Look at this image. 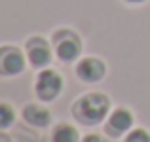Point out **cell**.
<instances>
[{
    "label": "cell",
    "instance_id": "1",
    "mask_svg": "<svg viewBox=\"0 0 150 142\" xmlns=\"http://www.w3.org/2000/svg\"><path fill=\"white\" fill-rule=\"evenodd\" d=\"M110 98L105 93H86L72 104V116L82 125H99L106 120Z\"/></svg>",
    "mask_w": 150,
    "mask_h": 142
},
{
    "label": "cell",
    "instance_id": "2",
    "mask_svg": "<svg viewBox=\"0 0 150 142\" xmlns=\"http://www.w3.org/2000/svg\"><path fill=\"white\" fill-rule=\"evenodd\" d=\"M63 85H65V82L57 70L42 68L36 76V82H34V93L42 102H51L61 95Z\"/></svg>",
    "mask_w": 150,
    "mask_h": 142
},
{
    "label": "cell",
    "instance_id": "3",
    "mask_svg": "<svg viewBox=\"0 0 150 142\" xmlns=\"http://www.w3.org/2000/svg\"><path fill=\"white\" fill-rule=\"evenodd\" d=\"M53 46H55V55L63 63H72L80 57L82 53V42L72 30L63 29L55 32L53 36Z\"/></svg>",
    "mask_w": 150,
    "mask_h": 142
},
{
    "label": "cell",
    "instance_id": "4",
    "mask_svg": "<svg viewBox=\"0 0 150 142\" xmlns=\"http://www.w3.org/2000/svg\"><path fill=\"white\" fill-rule=\"evenodd\" d=\"M27 55L15 46H2L0 47V76L13 78L25 70Z\"/></svg>",
    "mask_w": 150,
    "mask_h": 142
},
{
    "label": "cell",
    "instance_id": "5",
    "mask_svg": "<svg viewBox=\"0 0 150 142\" xmlns=\"http://www.w3.org/2000/svg\"><path fill=\"white\" fill-rule=\"evenodd\" d=\"M25 53H27V61L33 68H46L51 63V47L48 40L42 36L29 38L25 46Z\"/></svg>",
    "mask_w": 150,
    "mask_h": 142
},
{
    "label": "cell",
    "instance_id": "6",
    "mask_svg": "<svg viewBox=\"0 0 150 142\" xmlns=\"http://www.w3.org/2000/svg\"><path fill=\"white\" fill-rule=\"evenodd\" d=\"M133 127V114L127 108H116L108 116L105 123V133L110 138H122L125 136Z\"/></svg>",
    "mask_w": 150,
    "mask_h": 142
},
{
    "label": "cell",
    "instance_id": "7",
    "mask_svg": "<svg viewBox=\"0 0 150 142\" xmlns=\"http://www.w3.org/2000/svg\"><path fill=\"white\" fill-rule=\"evenodd\" d=\"M106 65L99 57H84L76 65V76L84 84H97L105 78Z\"/></svg>",
    "mask_w": 150,
    "mask_h": 142
},
{
    "label": "cell",
    "instance_id": "8",
    "mask_svg": "<svg viewBox=\"0 0 150 142\" xmlns=\"http://www.w3.org/2000/svg\"><path fill=\"white\" fill-rule=\"evenodd\" d=\"M23 120L36 129H44L51 123V112L42 104H27L21 112Z\"/></svg>",
    "mask_w": 150,
    "mask_h": 142
},
{
    "label": "cell",
    "instance_id": "9",
    "mask_svg": "<svg viewBox=\"0 0 150 142\" xmlns=\"http://www.w3.org/2000/svg\"><path fill=\"white\" fill-rule=\"evenodd\" d=\"M51 142H82L78 129L70 123H59L51 131Z\"/></svg>",
    "mask_w": 150,
    "mask_h": 142
},
{
    "label": "cell",
    "instance_id": "10",
    "mask_svg": "<svg viewBox=\"0 0 150 142\" xmlns=\"http://www.w3.org/2000/svg\"><path fill=\"white\" fill-rule=\"evenodd\" d=\"M15 121V110L8 102H0V131H6Z\"/></svg>",
    "mask_w": 150,
    "mask_h": 142
},
{
    "label": "cell",
    "instance_id": "11",
    "mask_svg": "<svg viewBox=\"0 0 150 142\" xmlns=\"http://www.w3.org/2000/svg\"><path fill=\"white\" fill-rule=\"evenodd\" d=\"M124 142H150V133L143 127L131 129V131L124 136Z\"/></svg>",
    "mask_w": 150,
    "mask_h": 142
},
{
    "label": "cell",
    "instance_id": "12",
    "mask_svg": "<svg viewBox=\"0 0 150 142\" xmlns=\"http://www.w3.org/2000/svg\"><path fill=\"white\" fill-rule=\"evenodd\" d=\"M82 142H108V138L99 135V133H89V135H86L82 138Z\"/></svg>",
    "mask_w": 150,
    "mask_h": 142
},
{
    "label": "cell",
    "instance_id": "13",
    "mask_svg": "<svg viewBox=\"0 0 150 142\" xmlns=\"http://www.w3.org/2000/svg\"><path fill=\"white\" fill-rule=\"evenodd\" d=\"M0 142H11L8 138V135H4V133H0Z\"/></svg>",
    "mask_w": 150,
    "mask_h": 142
},
{
    "label": "cell",
    "instance_id": "14",
    "mask_svg": "<svg viewBox=\"0 0 150 142\" xmlns=\"http://www.w3.org/2000/svg\"><path fill=\"white\" fill-rule=\"evenodd\" d=\"M125 2H129V4H143V2H146V0H125Z\"/></svg>",
    "mask_w": 150,
    "mask_h": 142
}]
</instances>
